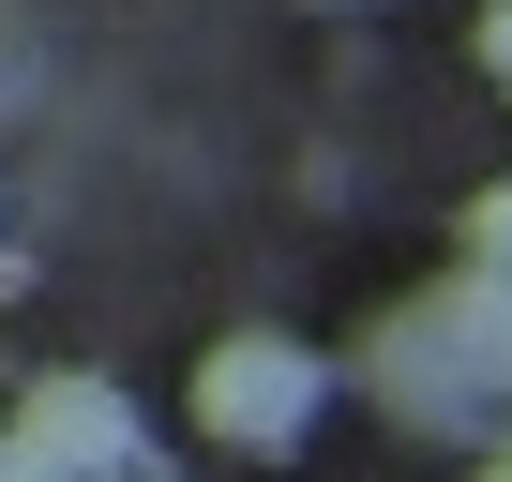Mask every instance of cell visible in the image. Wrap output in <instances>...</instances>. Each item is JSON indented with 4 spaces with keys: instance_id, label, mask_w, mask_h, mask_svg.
<instances>
[{
    "instance_id": "obj_1",
    "label": "cell",
    "mask_w": 512,
    "mask_h": 482,
    "mask_svg": "<svg viewBox=\"0 0 512 482\" xmlns=\"http://www.w3.org/2000/svg\"><path fill=\"white\" fill-rule=\"evenodd\" d=\"M317 392H332V362H317L302 332H226V347L196 362V437H226V452H287V437L317 422Z\"/></svg>"
},
{
    "instance_id": "obj_2",
    "label": "cell",
    "mask_w": 512,
    "mask_h": 482,
    "mask_svg": "<svg viewBox=\"0 0 512 482\" xmlns=\"http://www.w3.org/2000/svg\"><path fill=\"white\" fill-rule=\"evenodd\" d=\"M0 437H16L46 482H121V467H136V407H121L106 377H46L16 422H0Z\"/></svg>"
},
{
    "instance_id": "obj_3",
    "label": "cell",
    "mask_w": 512,
    "mask_h": 482,
    "mask_svg": "<svg viewBox=\"0 0 512 482\" xmlns=\"http://www.w3.org/2000/svg\"><path fill=\"white\" fill-rule=\"evenodd\" d=\"M467 257H482V272H512V181H497V196H467Z\"/></svg>"
},
{
    "instance_id": "obj_4",
    "label": "cell",
    "mask_w": 512,
    "mask_h": 482,
    "mask_svg": "<svg viewBox=\"0 0 512 482\" xmlns=\"http://www.w3.org/2000/svg\"><path fill=\"white\" fill-rule=\"evenodd\" d=\"M482 76L512 91V0H497V16H482Z\"/></svg>"
},
{
    "instance_id": "obj_5",
    "label": "cell",
    "mask_w": 512,
    "mask_h": 482,
    "mask_svg": "<svg viewBox=\"0 0 512 482\" xmlns=\"http://www.w3.org/2000/svg\"><path fill=\"white\" fill-rule=\"evenodd\" d=\"M0 482H46V467H31V452H16V437H0Z\"/></svg>"
},
{
    "instance_id": "obj_6",
    "label": "cell",
    "mask_w": 512,
    "mask_h": 482,
    "mask_svg": "<svg viewBox=\"0 0 512 482\" xmlns=\"http://www.w3.org/2000/svg\"><path fill=\"white\" fill-rule=\"evenodd\" d=\"M482 482H512V452H497V467H482Z\"/></svg>"
},
{
    "instance_id": "obj_7",
    "label": "cell",
    "mask_w": 512,
    "mask_h": 482,
    "mask_svg": "<svg viewBox=\"0 0 512 482\" xmlns=\"http://www.w3.org/2000/svg\"><path fill=\"white\" fill-rule=\"evenodd\" d=\"M121 482H151V467H121Z\"/></svg>"
}]
</instances>
